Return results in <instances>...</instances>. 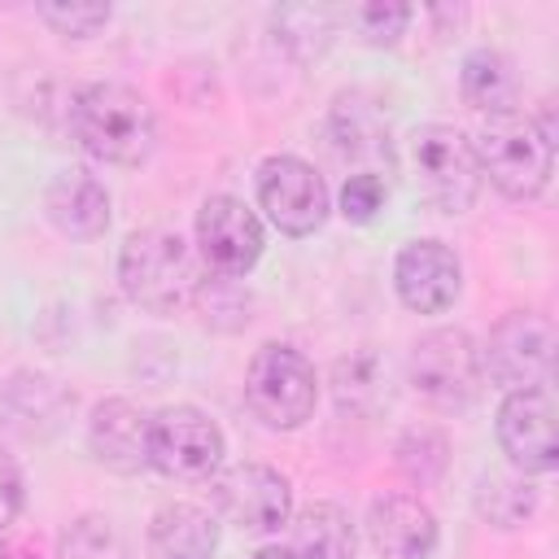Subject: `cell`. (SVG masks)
I'll return each mask as SVG.
<instances>
[{"label": "cell", "instance_id": "6da1fadb", "mask_svg": "<svg viewBox=\"0 0 559 559\" xmlns=\"http://www.w3.org/2000/svg\"><path fill=\"white\" fill-rule=\"evenodd\" d=\"M70 127L83 153L109 166H140L157 144L153 105L127 83H92L70 105Z\"/></svg>", "mask_w": 559, "mask_h": 559}, {"label": "cell", "instance_id": "7a4b0ae2", "mask_svg": "<svg viewBox=\"0 0 559 559\" xmlns=\"http://www.w3.org/2000/svg\"><path fill=\"white\" fill-rule=\"evenodd\" d=\"M472 153H476L480 175H489V183L502 197H511V201L542 197L546 183H550V170H555V140H550V131L537 118L520 114V109L485 118Z\"/></svg>", "mask_w": 559, "mask_h": 559}, {"label": "cell", "instance_id": "3957f363", "mask_svg": "<svg viewBox=\"0 0 559 559\" xmlns=\"http://www.w3.org/2000/svg\"><path fill=\"white\" fill-rule=\"evenodd\" d=\"M118 280L135 306L170 314L197 297L201 258L188 249V240L179 231L148 227V231L127 236L122 258H118Z\"/></svg>", "mask_w": 559, "mask_h": 559}, {"label": "cell", "instance_id": "277c9868", "mask_svg": "<svg viewBox=\"0 0 559 559\" xmlns=\"http://www.w3.org/2000/svg\"><path fill=\"white\" fill-rule=\"evenodd\" d=\"M406 175L415 192L441 214H463L480 192V166H476L472 140L445 122H428L411 131Z\"/></svg>", "mask_w": 559, "mask_h": 559}, {"label": "cell", "instance_id": "5b68a950", "mask_svg": "<svg viewBox=\"0 0 559 559\" xmlns=\"http://www.w3.org/2000/svg\"><path fill=\"white\" fill-rule=\"evenodd\" d=\"M245 402L266 428H301L314 415L319 380L301 349L293 345H262L245 371Z\"/></svg>", "mask_w": 559, "mask_h": 559}, {"label": "cell", "instance_id": "8992f818", "mask_svg": "<svg viewBox=\"0 0 559 559\" xmlns=\"http://www.w3.org/2000/svg\"><path fill=\"white\" fill-rule=\"evenodd\" d=\"M480 349L463 328H437L411 349V384L437 411H463L480 393Z\"/></svg>", "mask_w": 559, "mask_h": 559}, {"label": "cell", "instance_id": "52a82bcc", "mask_svg": "<svg viewBox=\"0 0 559 559\" xmlns=\"http://www.w3.org/2000/svg\"><path fill=\"white\" fill-rule=\"evenodd\" d=\"M555 367V323L537 310H511L489 328L480 349V371L502 389H546Z\"/></svg>", "mask_w": 559, "mask_h": 559}, {"label": "cell", "instance_id": "ba28073f", "mask_svg": "<svg viewBox=\"0 0 559 559\" xmlns=\"http://www.w3.org/2000/svg\"><path fill=\"white\" fill-rule=\"evenodd\" d=\"M223 463V432L197 406H166L148 419V467L170 480H210Z\"/></svg>", "mask_w": 559, "mask_h": 559}, {"label": "cell", "instance_id": "9c48e42d", "mask_svg": "<svg viewBox=\"0 0 559 559\" xmlns=\"http://www.w3.org/2000/svg\"><path fill=\"white\" fill-rule=\"evenodd\" d=\"M258 205L284 236H310L328 218V188L310 162L275 153L258 166Z\"/></svg>", "mask_w": 559, "mask_h": 559}, {"label": "cell", "instance_id": "30bf717a", "mask_svg": "<svg viewBox=\"0 0 559 559\" xmlns=\"http://www.w3.org/2000/svg\"><path fill=\"white\" fill-rule=\"evenodd\" d=\"M197 253L210 271L236 280L262 258V223L240 197H205L197 210Z\"/></svg>", "mask_w": 559, "mask_h": 559}, {"label": "cell", "instance_id": "8fae6325", "mask_svg": "<svg viewBox=\"0 0 559 559\" xmlns=\"http://www.w3.org/2000/svg\"><path fill=\"white\" fill-rule=\"evenodd\" d=\"M214 507L245 533H275L293 515V489L266 463H236L214 480Z\"/></svg>", "mask_w": 559, "mask_h": 559}, {"label": "cell", "instance_id": "7c38bea8", "mask_svg": "<svg viewBox=\"0 0 559 559\" xmlns=\"http://www.w3.org/2000/svg\"><path fill=\"white\" fill-rule=\"evenodd\" d=\"M498 441L507 450V459L528 472H555L559 463V445H555V397L550 389H515L502 397L498 406Z\"/></svg>", "mask_w": 559, "mask_h": 559}, {"label": "cell", "instance_id": "4fadbf2b", "mask_svg": "<svg viewBox=\"0 0 559 559\" xmlns=\"http://www.w3.org/2000/svg\"><path fill=\"white\" fill-rule=\"evenodd\" d=\"M397 297L419 314H441L463 288V266L441 240H411L393 262Z\"/></svg>", "mask_w": 559, "mask_h": 559}, {"label": "cell", "instance_id": "5bb4252c", "mask_svg": "<svg viewBox=\"0 0 559 559\" xmlns=\"http://www.w3.org/2000/svg\"><path fill=\"white\" fill-rule=\"evenodd\" d=\"M367 537L384 559H432L437 515L411 493H384L371 502Z\"/></svg>", "mask_w": 559, "mask_h": 559}, {"label": "cell", "instance_id": "9a60e30c", "mask_svg": "<svg viewBox=\"0 0 559 559\" xmlns=\"http://www.w3.org/2000/svg\"><path fill=\"white\" fill-rule=\"evenodd\" d=\"M87 445H92L96 463L131 476V472L148 467V415L140 406H131L127 397H109L87 419Z\"/></svg>", "mask_w": 559, "mask_h": 559}, {"label": "cell", "instance_id": "2e32d148", "mask_svg": "<svg viewBox=\"0 0 559 559\" xmlns=\"http://www.w3.org/2000/svg\"><path fill=\"white\" fill-rule=\"evenodd\" d=\"M44 210H48L52 227L61 236H70V240H96L109 227V192L87 170L52 175V183L44 192Z\"/></svg>", "mask_w": 559, "mask_h": 559}, {"label": "cell", "instance_id": "e0dca14e", "mask_svg": "<svg viewBox=\"0 0 559 559\" xmlns=\"http://www.w3.org/2000/svg\"><path fill=\"white\" fill-rule=\"evenodd\" d=\"M148 550L153 559H214L218 524L192 502H170L148 524Z\"/></svg>", "mask_w": 559, "mask_h": 559}, {"label": "cell", "instance_id": "ac0fdd59", "mask_svg": "<svg viewBox=\"0 0 559 559\" xmlns=\"http://www.w3.org/2000/svg\"><path fill=\"white\" fill-rule=\"evenodd\" d=\"M459 92L472 109L480 114H507L515 109V92H520V79H515V66L507 52L498 48H476L463 57V70H459Z\"/></svg>", "mask_w": 559, "mask_h": 559}, {"label": "cell", "instance_id": "d6986e66", "mask_svg": "<svg viewBox=\"0 0 559 559\" xmlns=\"http://www.w3.org/2000/svg\"><path fill=\"white\" fill-rule=\"evenodd\" d=\"M297 559H354V524L341 507L314 502L293 520Z\"/></svg>", "mask_w": 559, "mask_h": 559}, {"label": "cell", "instance_id": "ffe728a7", "mask_svg": "<svg viewBox=\"0 0 559 559\" xmlns=\"http://www.w3.org/2000/svg\"><path fill=\"white\" fill-rule=\"evenodd\" d=\"M445 437L437 428H411L397 441V467L415 480V485H432L445 472Z\"/></svg>", "mask_w": 559, "mask_h": 559}, {"label": "cell", "instance_id": "44dd1931", "mask_svg": "<svg viewBox=\"0 0 559 559\" xmlns=\"http://www.w3.org/2000/svg\"><path fill=\"white\" fill-rule=\"evenodd\" d=\"M61 559H122V542L105 515H83L66 528Z\"/></svg>", "mask_w": 559, "mask_h": 559}, {"label": "cell", "instance_id": "7402d4cb", "mask_svg": "<svg viewBox=\"0 0 559 559\" xmlns=\"http://www.w3.org/2000/svg\"><path fill=\"white\" fill-rule=\"evenodd\" d=\"M533 511V493L528 485H511V480H489L480 485V515H489V524L511 528Z\"/></svg>", "mask_w": 559, "mask_h": 559}, {"label": "cell", "instance_id": "603a6c76", "mask_svg": "<svg viewBox=\"0 0 559 559\" xmlns=\"http://www.w3.org/2000/svg\"><path fill=\"white\" fill-rule=\"evenodd\" d=\"M411 22V4H393V0H371L354 9V26L367 44H393Z\"/></svg>", "mask_w": 559, "mask_h": 559}, {"label": "cell", "instance_id": "cb8c5ba5", "mask_svg": "<svg viewBox=\"0 0 559 559\" xmlns=\"http://www.w3.org/2000/svg\"><path fill=\"white\" fill-rule=\"evenodd\" d=\"M384 201H389V188H384V179L376 170H358L341 188V214L349 223H371L384 210Z\"/></svg>", "mask_w": 559, "mask_h": 559}, {"label": "cell", "instance_id": "d4e9b609", "mask_svg": "<svg viewBox=\"0 0 559 559\" xmlns=\"http://www.w3.org/2000/svg\"><path fill=\"white\" fill-rule=\"evenodd\" d=\"M39 17L57 31V35H74L87 39L109 22V4H39Z\"/></svg>", "mask_w": 559, "mask_h": 559}, {"label": "cell", "instance_id": "484cf974", "mask_svg": "<svg viewBox=\"0 0 559 559\" xmlns=\"http://www.w3.org/2000/svg\"><path fill=\"white\" fill-rule=\"evenodd\" d=\"M22 511V472L13 463V454L0 445V528H9Z\"/></svg>", "mask_w": 559, "mask_h": 559}, {"label": "cell", "instance_id": "4316f807", "mask_svg": "<svg viewBox=\"0 0 559 559\" xmlns=\"http://www.w3.org/2000/svg\"><path fill=\"white\" fill-rule=\"evenodd\" d=\"M253 559H297V550H293V546H266V550H258Z\"/></svg>", "mask_w": 559, "mask_h": 559}, {"label": "cell", "instance_id": "83f0119b", "mask_svg": "<svg viewBox=\"0 0 559 559\" xmlns=\"http://www.w3.org/2000/svg\"><path fill=\"white\" fill-rule=\"evenodd\" d=\"M0 559H39L31 546H13V550H0Z\"/></svg>", "mask_w": 559, "mask_h": 559}]
</instances>
